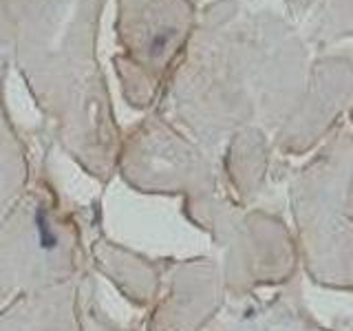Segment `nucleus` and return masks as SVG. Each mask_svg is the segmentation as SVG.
<instances>
[{"mask_svg":"<svg viewBox=\"0 0 353 331\" xmlns=\"http://www.w3.org/2000/svg\"><path fill=\"white\" fill-rule=\"evenodd\" d=\"M38 228H40V241H42V248H53L55 245V234L51 232V228H49V223L44 221V217L42 214H38Z\"/></svg>","mask_w":353,"mask_h":331,"instance_id":"2","label":"nucleus"},{"mask_svg":"<svg viewBox=\"0 0 353 331\" xmlns=\"http://www.w3.org/2000/svg\"><path fill=\"white\" fill-rule=\"evenodd\" d=\"M168 0H121L119 42L146 64L159 66V60L174 49L181 31L168 18Z\"/></svg>","mask_w":353,"mask_h":331,"instance_id":"1","label":"nucleus"}]
</instances>
